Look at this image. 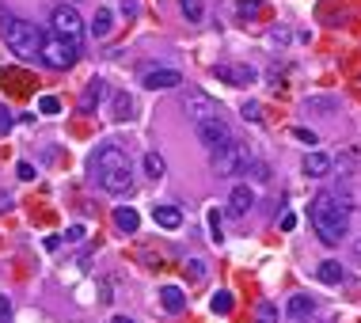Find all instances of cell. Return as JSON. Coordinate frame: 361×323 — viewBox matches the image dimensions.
Returning <instances> with one entry per match:
<instances>
[{"instance_id": "cell-1", "label": "cell", "mask_w": 361, "mask_h": 323, "mask_svg": "<svg viewBox=\"0 0 361 323\" xmlns=\"http://www.w3.org/2000/svg\"><path fill=\"white\" fill-rule=\"evenodd\" d=\"M308 220H312V228H316L320 244L335 247L350 228V209L342 206L335 194H316L312 206H308Z\"/></svg>"}, {"instance_id": "cell-2", "label": "cell", "mask_w": 361, "mask_h": 323, "mask_svg": "<svg viewBox=\"0 0 361 323\" xmlns=\"http://www.w3.org/2000/svg\"><path fill=\"white\" fill-rule=\"evenodd\" d=\"M0 31H4L8 50L15 53L20 61H34L39 58V46H42V31L27 20H15V15H4L0 20Z\"/></svg>"}, {"instance_id": "cell-3", "label": "cell", "mask_w": 361, "mask_h": 323, "mask_svg": "<svg viewBox=\"0 0 361 323\" xmlns=\"http://www.w3.org/2000/svg\"><path fill=\"white\" fill-rule=\"evenodd\" d=\"M255 156H251V145L247 141H228V145H221L217 152H209V168L217 179H232V175H244V168L251 164Z\"/></svg>"}, {"instance_id": "cell-4", "label": "cell", "mask_w": 361, "mask_h": 323, "mask_svg": "<svg viewBox=\"0 0 361 323\" xmlns=\"http://www.w3.org/2000/svg\"><path fill=\"white\" fill-rule=\"evenodd\" d=\"M80 58V46L58 39V34H42V46H39V61H46L50 69H72Z\"/></svg>"}, {"instance_id": "cell-5", "label": "cell", "mask_w": 361, "mask_h": 323, "mask_svg": "<svg viewBox=\"0 0 361 323\" xmlns=\"http://www.w3.org/2000/svg\"><path fill=\"white\" fill-rule=\"evenodd\" d=\"M183 110H187L190 126L209 122V118H221V103L213 95H206L202 88H187V91H183Z\"/></svg>"}, {"instance_id": "cell-6", "label": "cell", "mask_w": 361, "mask_h": 323, "mask_svg": "<svg viewBox=\"0 0 361 323\" xmlns=\"http://www.w3.org/2000/svg\"><path fill=\"white\" fill-rule=\"evenodd\" d=\"M50 20H53V34H58V39L80 46V39H84V20H80L77 8H72V4H58Z\"/></svg>"}, {"instance_id": "cell-7", "label": "cell", "mask_w": 361, "mask_h": 323, "mask_svg": "<svg viewBox=\"0 0 361 323\" xmlns=\"http://www.w3.org/2000/svg\"><path fill=\"white\" fill-rule=\"evenodd\" d=\"M137 80L149 91H171V88L183 84V72L171 69V65H141V69H137Z\"/></svg>"}, {"instance_id": "cell-8", "label": "cell", "mask_w": 361, "mask_h": 323, "mask_svg": "<svg viewBox=\"0 0 361 323\" xmlns=\"http://www.w3.org/2000/svg\"><path fill=\"white\" fill-rule=\"evenodd\" d=\"M114 168H129V156H126V149H118L114 141L99 145V149L91 152V160H88L91 179H99V175H107V171H114Z\"/></svg>"}, {"instance_id": "cell-9", "label": "cell", "mask_w": 361, "mask_h": 323, "mask_svg": "<svg viewBox=\"0 0 361 323\" xmlns=\"http://www.w3.org/2000/svg\"><path fill=\"white\" fill-rule=\"evenodd\" d=\"M194 133H198V141L206 145L209 152H217L221 145L232 141V129H228L225 114H221V118H209V122H198V126H194Z\"/></svg>"}, {"instance_id": "cell-10", "label": "cell", "mask_w": 361, "mask_h": 323, "mask_svg": "<svg viewBox=\"0 0 361 323\" xmlns=\"http://www.w3.org/2000/svg\"><path fill=\"white\" fill-rule=\"evenodd\" d=\"M213 77L225 80V84H232V88H247V84L258 80V72H255V65H217Z\"/></svg>"}, {"instance_id": "cell-11", "label": "cell", "mask_w": 361, "mask_h": 323, "mask_svg": "<svg viewBox=\"0 0 361 323\" xmlns=\"http://www.w3.org/2000/svg\"><path fill=\"white\" fill-rule=\"evenodd\" d=\"M255 209V187L251 183H236L232 194H228V217H247Z\"/></svg>"}, {"instance_id": "cell-12", "label": "cell", "mask_w": 361, "mask_h": 323, "mask_svg": "<svg viewBox=\"0 0 361 323\" xmlns=\"http://www.w3.org/2000/svg\"><path fill=\"white\" fill-rule=\"evenodd\" d=\"M99 190H107V194H129L133 190V164L129 168H114V171H107V175H99Z\"/></svg>"}, {"instance_id": "cell-13", "label": "cell", "mask_w": 361, "mask_h": 323, "mask_svg": "<svg viewBox=\"0 0 361 323\" xmlns=\"http://www.w3.org/2000/svg\"><path fill=\"white\" fill-rule=\"evenodd\" d=\"M110 118H114V122H133L137 99L129 95V91H114V95H110Z\"/></svg>"}, {"instance_id": "cell-14", "label": "cell", "mask_w": 361, "mask_h": 323, "mask_svg": "<svg viewBox=\"0 0 361 323\" xmlns=\"http://www.w3.org/2000/svg\"><path fill=\"white\" fill-rule=\"evenodd\" d=\"M103 95H107V80H88V88H84V95H80V110L84 114H96V107L103 103Z\"/></svg>"}, {"instance_id": "cell-15", "label": "cell", "mask_w": 361, "mask_h": 323, "mask_svg": "<svg viewBox=\"0 0 361 323\" xmlns=\"http://www.w3.org/2000/svg\"><path fill=\"white\" fill-rule=\"evenodd\" d=\"M331 168H335V164H331L327 152H308L301 164V171L308 175V179H323V175H331Z\"/></svg>"}, {"instance_id": "cell-16", "label": "cell", "mask_w": 361, "mask_h": 323, "mask_svg": "<svg viewBox=\"0 0 361 323\" xmlns=\"http://www.w3.org/2000/svg\"><path fill=\"white\" fill-rule=\"evenodd\" d=\"M312 312H316V301H312L308 293H293L289 304H285V316H289V319H297V323H301V319H308Z\"/></svg>"}, {"instance_id": "cell-17", "label": "cell", "mask_w": 361, "mask_h": 323, "mask_svg": "<svg viewBox=\"0 0 361 323\" xmlns=\"http://www.w3.org/2000/svg\"><path fill=\"white\" fill-rule=\"evenodd\" d=\"M114 228H118L122 236H133L137 228H141V217H137V209L118 206V209H114Z\"/></svg>"}, {"instance_id": "cell-18", "label": "cell", "mask_w": 361, "mask_h": 323, "mask_svg": "<svg viewBox=\"0 0 361 323\" xmlns=\"http://www.w3.org/2000/svg\"><path fill=\"white\" fill-rule=\"evenodd\" d=\"M152 220H156L160 228H168V232H175V228L183 225V209H179V206H156V209H152Z\"/></svg>"}, {"instance_id": "cell-19", "label": "cell", "mask_w": 361, "mask_h": 323, "mask_svg": "<svg viewBox=\"0 0 361 323\" xmlns=\"http://www.w3.org/2000/svg\"><path fill=\"white\" fill-rule=\"evenodd\" d=\"M88 31H91V39H107L114 31V12L110 8H96V20L88 23Z\"/></svg>"}, {"instance_id": "cell-20", "label": "cell", "mask_w": 361, "mask_h": 323, "mask_svg": "<svg viewBox=\"0 0 361 323\" xmlns=\"http://www.w3.org/2000/svg\"><path fill=\"white\" fill-rule=\"evenodd\" d=\"M160 304H164V312H183V308H187V293H183L179 285H164V289H160Z\"/></svg>"}, {"instance_id": "cell-21", "label": "cell", "mask_w": 361, "mask_h": 323, "mask_svg": "<svg viewBox=\"0 0 361 323\" xmlns=\"http://www.w3.org/2000/svg\"><path fill=\"white\" fill-rule=\"evenodd\" d=\"M316 278H320L323 285H339L342 278H346V270H342V263H335V258H327V263H320Z\"/></svg>"}, {"instance_id": "cell-22", "label": "cell", "mask_w": 361, "mask_h": 323, "mask_svg": "<svg viewBox=\"0 0 361 323\" xmlns=\"http://www.w3.org/2000/svg\"><path fill=\"white\" fill-rule=\"evenodd\" d=\"M141 168H145V175H149V179H164V171H168V164H164V156H160V152H145Z\"/></svg>"}, {"instance_id": "cell-23", "label": "cell", "mask_w": 361, "mask_h": 323, "mask_svg": "<svg viewBox=\"0 0 361 323\" xmlns=\"http://www.w3.org/2000/svg\"><path fill=\"white\" fill-rule=\"evenodd\" d=\"M179 12H183V20H187V23H202V20H206V4H202V0H179Z\"/></svg>"}, {"instance_id": "cell-24", "label": "cell", "mask_w": 361, "mask_h": 323, "mask_svg": "<svg viewBox=\"0 0 361 323\" xmlns=\"http://www.w3.org/2000/svg\"><path fill=\"white\" fill-rule=\"evenodd\" d=\"M209 308H213V316H228V312L236 308V301H232V293H225V289H217L213 293V301H209Z\"/></svg>"}, {"instance_id": "cell-25", "label": "cell", "mask_w": 361, "mask_h": 323, "mask_svg": "<svg viewBox=\"0 0 361 323\" xmlns=\"http://www.w3.org/2000/svg\"><path fill=\"white\" fill-rule=\"evenodd\" d=\"M244 175H247V183H251V187H255V183H266V179H270V164L251 160V164L244 168Z\"/></svg>"}, {"instance_id": "cell-26", "label": "cell", "mask_w": 361, "mask_h": 323, "mask_svg": "<svg viewBox=\"0 0 361 323\" xmlns=\"http://www.w3.org/2000/svg\"><path fill=\"white\" fill-rule=\"evenodd\" d=\"M236 15L239 20H258L263 15V0H236Z\"/></svg>"}, {"instance_id": "cell-27", "label": "cell", "mask_w": 361, "mask_h": 323, "mask_svg": "<svg viewBox=\"0 0 361 323\" xmlns=\"http://www.w3.org/2000/svg\"><path fill=\"white\" fill-rule=\"evenodd\" d=\"M331 107H335L331 95H308L304 99V110H312V114H331Z\"/></svg>"}, {"instance_id": "cell-28", "label": "cell", "mask_w": 361, "mask_h": 323, "mask_svg": "<svg viewBox=\"0 0 361 323\" xmlns=\"http://www.w3.org/2000/svg\"><path fill=\"white\" fill-rule=\"evenodd\" d=\"M206 274H209L206 258H190V263H187V278L190 282H206Z\"/></svg>"}, {"instance_id": "cell-29", "label": "cell", "mask_w": 361, "mask_h": 323, "mask_svg": "<svg viewBox=\"0 0 361 323\" xmlns=\"http://www.w3.org/2000/svg\"><path fill=\"white\" fill-rule=\"evenodd\" d=\"M289 133H293V137H297V141H301V145H308V149H316V145H320V137H316V133H312V129H304V126H293V129H289Z\"/></svg>"}, {"instance_id": "cell-30", "label": "cell", "mask_w": 361, "mask_h": 323, "mask_svg": "<svg viewBox=\"0 0 361 323\" xmlns=\"http://www.w3.org/2000/svg\"><path fill=\"white\" fill-rule=\"evenodd\" d=\"M39 110H42L46 118L61 114V103H58V95H42V99H39Z\"/></svg>"}, {"instance_id": "cell-31", "label": "cell", "mask_w": 361, "mask_h": 323, "mask_svg": "<svg viewBox=\"0 0 361 323\" xmlns=\"http://www.w3.org/2000/svg\"><path fill=\"white\" fill-rule=\"evenodd\" d=\"M209 236H213V244H221V239H225V232H221V213H217V209H209Z\"/></svg>"}, {"instance_id": "cell-32", "label": "cell", "mask_w": 361, "mask_h": 323, "mask_svg": "<svg viewBox=\"0 0 361 323\" xmlns=\"http://www.w3.org/2000/svg\"><path fill=\"white\" fill-rule=\"evenodd\" d=\"M258 323H277V308H274L270 301L258 304Z\"/></svg>"}, {"instance_id": "cell-33", "label": "cell", "mask_w": 361, "mask_h": 323, "mask_svg": "<svg viewBox=\"0 0 361 323\" xmlns=\"http://www.w3.org/2000/svg\"><path fill=\"white\" fill-rule=\"evenodd\" d=\"M239 114H244L247 122H263V107H258V103H244V107H239Z\"/></svg>"}, {"instance_id": "cell-34", "label": "cell", "mask_w": 361, "mask_h": 323, "mask_svg": "<svg viewBox=\"0 0 361 323\" xmlns=\"http://www.w3.org/2000/svg\"><path fill=\"white\" fill-rule=\"evenodd\" d=\"M15 175H20L23 183H31L39 171H34V164H31V160H20V164H15Z\"/></svg>"}, {"instance_id": "cell-35", "label": "cell", "mask_w": 361, "mask_h": 323, "mask_svg": "<svg viewBox=\"0 0 361 323\" xmlns=\"http://www.w3.org/2000/svg\"><path fill=\"white\" fill-rule=\"evenodd\" d=\"M12 126H15L12 110H4V107H0V137H4V133H8V129H12Z\"/></svg>"}, {"instance_id": "cell-36", "label": "cell", "mask_w": 361, "mask_h": 323, "mask_svg": "<svg viewBox=\"0 0 361 323\" xmlns=\"http://www.w3.org/2000/svg\"><path fill=\"white\" fill-rule=\"evenodd\" d=\"M0 323H12V301L0 297Z\"/></svg>"}, {"instance_id": "cell-37", "label": "cell", "mask_w": 361, "mask_h": 323, "mask_svg": "<svg viewBox=\"0 0 361 323\" xmlns=\"http://www.w3.org/2000/svg\"><path fill=\"white\" fill-rule=\"evenodd\" d=\"M61 239H69V244H80V239H84V228H80V225H72V228H69V232H65Z\"/></svg>"}, {"instance_id": "cell-38", "label": "cell", "mask_w": 361, "mask_h": 323, "mask_svg": "<svg viewBox=\"0 0 361 323\" xmlns=\"http://www.w3.org/2000/svg\"><path fill=\"white\" fill-rule=\"evenodd\" d=\"M137 12H141V8H137V0H122V15H126V20H133Z\"/></svg>"}, {"instance_id": "cell-39", "label": "cell", "mask_w": 361, "mask_h": 323, "mask_svg": "<svg viewBox=\"0 0 361 323\" xmlns=\"http://www.w3.org/2000/svg\"><path fill=\"white\" fill-rule=\"evenodd\" d=\"M15 206V198H12V194H8V190H0V213H8V209H12Z\"/></svg>"}, {"instance_id": "cell-40", "label": "cell", "mask_w": 361, "mask_h": 323, "mask_svg": "<svg viewBox=\"0 0 361 323\" xmlns=\"http://www.w3.org/2000/svg\"><path fill=\"white\" fill-rule=\"evenodd\" d=\"M293 228H297V213H285L282 217V232H293Z\"/></svg>"}, {"instance_id": "cell-41", "label": "cell", "mask_w": 361, "mask_h": 323, "mask_svg": "<svg viewBox=\"0 0 361 323\" xmlns=\"http://www.w3.org/2000/svg\"><path fill=\"white\" fill-rule=\"evenodd\" d=\"M270 42H274V46H285V42H289V31H274Z\"/></svg>"}, {"instance_id": "cell-42", "label": "cell", "mask_w": 361, "mask_h": 323, "mask_svg": "<svg viewBox=\"0 0 361 323\" xmlns=\"http://www.w3.org/2000/svg\"><path fill=\"white\" fill-rule=\"evenodd\" d=\"M42 247H46V251H58V247H61V236H46Z\"/></svg>"}, {"instance_id": "cell-43", "label": "cell", "mask_w": 361, "mask_h": 323, "mask_svg": "<svg viewBox=\"0 0 361 323\" xmlns=\"http://www.w3.org/2000/svg\"><path fill=\"white\" fill-rule=\"evenodd\" d=\"M354 263H361V239L354 244Z\"/></svg>"}, {"instance_id": "cell-44", "label": "cell", "mask_w": 361, "mask_h": 323, "mask_svg": "<svg viewBox=\"0 0 361 323\" xmlns=\"http://www.w3.org/2000/svg\"><path fill=\"white\" fill-rule=\"evenodd\" d=\"M110 323H137V319H129V316H114Z\"/></svg>"}, {"instance_id": "cell-45", "label": "cell", "mask_w": 361, "mask_h": 323, "mask_svg": "<svg viewBox=\"0 0 361 323\" xmlns=\"http://www.w3.org/2000/svg\"><path fill=\"white\" fill-rule=\"evenodd\" d=\"M301 323H320V319H312V316H308V319H301Z\"/></svg>"}]
</instances>
